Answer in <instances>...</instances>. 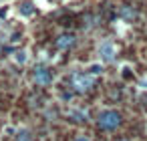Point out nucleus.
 <instances>
[{
  "instance_id": "2",
  "label": "nucleus",
  "mask_w": 147,
  "mask_h": 141,
  "mask_svg": "<svg viewBox=\"0 0 147 141\" xmlns=\"http://www.w3.org/2000/svg\"><path fill=\"white\" fill-rule=\"evenodd\" d=\"M95 87V77L91 73H77L73 75V89L77 93H87Z\"/></svg>"
},
{
  "instance_id": "11",
  "label": "nucleus",
  "mask_w": 147,
  "mask_h": 141,
  "mask_svg": "<svg viewBox=\"0 0 147 141\" xmlns=\"http://www.w3.org/2000/svg\"><path fill=\"white\" fill-rule=\"evenodd\" d=\"M139 87H141V89H147V77H145V79H141V83H139Z\"/></svg>"
},
{
  "instance_id": "10",
  "label": "nucleus",
  "mask_w": 147,
  "mask_h": 141,
  "mask_svg": "<svg viewBox=\"0 0 147 141\" xmlns=\"http://www.w3.org/2000/svg\"><path fill=\"white\" fill-rule=\"evenodd\" d=\"M14 59H16V63H20V65H22V63L26 61V53H24V51H20V53H16V57H14Z\"/></svg>"
},
{
  "instance_id": "8",
  "label": "nucleus",
  "mask_w": 147,
  "mask_h": 141,
  "mask_svg": "<svg viewBox=\"0 0 147 141\" xmlns=\"http://www.w3.org/2000/svg\"><path fill=\"white\" fill-rule=\"evenodd\" d=\"M16 141H30V133H28L26 129L18 131V135H16Z\"/></svg>"
},
{
  "instance_id": "1",
  "label": "nucleus",
  "mask_w": 147,
  "mask_h": 141,
  "mask_svg": "<svg viewBox=\"0 0 147 141\" xmlns=\"http://www.w3.org/2000/svg\"><path fill=\"white\" fill-rule=\"evenodd\" d=\"M121 113L119 111H115V109H107V111H101L99 113V117H97V125L101 127V129H105V131H113V129H117L119 125H121Z\"/></svg>"
},
{
  "instance_id": "5",
  "label": "nucleus",
  "mask_w": 147,
  "mask_h": 141,
  "mask_svg": "<svg viewBox=\"0 0 147 141\" xmlns=\"http://www.w3.org/2000/svg\"><path fill=\"white\" fill-rule=\"evenodd\" d=\"M75 40H77L75 34H69V32H67V34H61V36L57 38V47H59L61 51H65V49H71V47L75 45Z\"/></svg>"
},
{
  "instance_id": "6",
  "label": "nucleus",
  "mask_w": 147,
  "mask_h": 141,
  "mask_svg": "<svg viewBox=\"0 0 147 141\" xmlns=\"http://www.w3.org/2000/svg\"><path fill=\"white\" fill-rule=\"evenodd\" d=\"M71 117H73L75 121H87V119H89V113L83 111V109H77V111H71Z\"/></svg>"
},
{
  "instance_id": "7",
  "label": "nucleus",
  "mask_w": 147,
  "mask_h": 141,
  "mask_svg": "<svg viewBox=\"0 0 147 141\" xmlns=\"http://www.w3.org/2000/svg\"><path fill=\"white\" fill-rule=\"evenodd\" d=\"M121 16L127 18V20H131V18H135V10H131L129 6H123L121 8Z\"/></svg>"
},
{
  "instance_id": "13",
  "label": "nucleus",
  "mask_w": 147,
  "mask_h": 141,
  "mask_svg": "<svg viewBox=\"0 0 147 141\" xmlns=\"http://www.w3.org/2000/svg\"><path fill=\"white\" fill-rule=\"evenodd\" d=\"M117 141H129V139H117Z\"/></svg>"
},
{
  "instance_id": "4",
  "label": "nucleus",
  "mask_w": 147,
  "mask_h": 141,
  "mask_svg": "<svg viewBox=\"0 0 147 141\" xmlns=\"http://www.w3.org/2000/svg\"><path fill=\"white\" fill-rule=\"evenodd\" d=\"M34 83L40 85V87H47L53 83V73L47 69V67H36L34 71Z\"/></svg>"
},
{
  "instance_id": "9",
  "label": "nucleus",
  "mask_w": 147,
  "mask_h": 141,
  "mask_svg": "<svg viewBox=\"0 0 147 141\" xmlns=\"http://www.w3.org/2000/svg\"><path fill=\"white\" fill-rule=\"evenodd\" d=\"M89 73H91L93 77H95V75H101V73H103V67H101V65H91V67H89Z\"/></svg>"
},
{
  "instance_id": "12",
  "label": "nucleus",
  "mask_w": 147,
  "mask_h": 141,
  "mask_svg": "<svg viewBox=\"0 0 147 141\" xmlns=\"http://www.w3.org/2000/svg\"><path fill=\"white\" fill-rule=\"evenodd\" d=\"M75 141H91V139H89V137H77Z\"/></svg>"
},
{
  "instance_id": "3",
  "label": "nucleus",
  "mask_w": 147,
  "mask_h": 141,
  "mask_svg": "<svg viewBox=\"0 0 147 141\" xmlns=\"http://www.w3.org/2000/svg\"><path fill=\"white\" fill-rule=\"evenodd\" d=\"M97 53H99V57H101L103 63H113L115 57H117V49H115V45L111 40H103L99 45V51Z\"/></svg>"
}]
</instances>
